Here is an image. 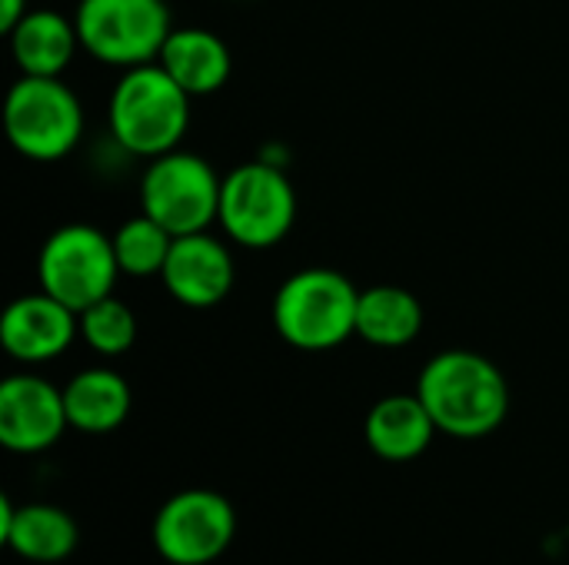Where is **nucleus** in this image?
I'll return each instance as SVG.
<instances>
[{"instance_id": "8", "label": "nucleus", "mask_w": 569, "mask_h": 565, "mask_svg": "<svg viewBox=\"0 0 569 565\" xmlns=\"http://www.w3.org/2000/svg\"><path fill=\"white\" fill-rule=\"evenodd\" d=\"M120 276V263L113 253V236L100 233L90 223H67L53 230L37 256L40 290L83 313L97 300L110 296Z\"/></svg>"}, {"instance_id": "15", "label": "nucleus", "mask_w": 569, "mask_h": 565, "mask_svg": "<svg viewBox=\"0 0 569 565\" xmlns=\"http://www.w3.org/2000/svg\"><path fill=\"white\" fill-rule=\"evenodd\" d=\"M157 63L190 93L207 97L217 93L233 70L227 43L203 27H173Z\"/></svg>"}, {"instance_id": "16", "label": "nucleus", "mask_w": 569, "mask_h": 565, "mask_svg": "<svg viewBox=\"0 0 569 565\" xmlns=\"http://www.w3.org/2000/svg\"><path fill=\"white\" fill-rule=\"evenodd\" d=\"M63 406L73 430L103 436L123 426L133 406V393L117 370L90 366L63 386Z\"/></svg>"}, {"instance_id": "13", "label": "nucleus", "mask_w": 569, "mask_h": 565, "mask_svg": "<svg viewBox=\"0 0 569 565\" xmlns=\"http://www.w3.org/2000/svg\"><path fill=\"white\" fill-rule=\"evenodd\" d=\"M0 539L27 563H63L73 556L80 529L60 506H13L10 496H0Z\"/></svg>"}, {"instance_id": "4", "label": "nucleus", "mask_w": 569, "mask_h": 565, "mask_svg": "<svg viewBox=\"0 0 569 565\" xmlns=\"http://www.w3.org/2000/svg\"><path fill=\"white\" fill-rule=\"evenodd\" d=\"M217 223L243 250L277 246L297 223V190L283 167L263 157L233 167L220 186Z\"/></svg>"}, {"instance_id": "5", "label": "nucleus", "mask_w": 569, "mask_h": 565, "mask_svg": "<svg viewBox=\"0 0 569 565\" xmlns=\"http://www.w3.org/2000/svg\"><path fill=\"white\" fill-rule=\"evenodd\" d=\"M10 147L37 163L63 160L83 137V103L60 77H20L3 103Z\"/></svg>"}, {"instance_id": "19", "label": "nucleus", "mask_w": 569, "mask_h": 565, "mask_svg": "<svg viewBox=\"0 0 569 565\" xmlns=\"http://www.w3.org/2000/svg\"><path fill=\"white\" fill-rule=\"evenodd\" d=\"M170 246H173V233H167L147 213L127 220L113 233V253H117L120 273H127L133 280L160 276L163 273V263L170 256Z\"/></svg>"}, {"instance_id": "18", "label": "nucleus", "mask_w": 569, "mask_h": 565, "mask_svg": "<svg viewBox=\"0 0 569 565\" xmlns=\"http://www.w3.org/2000/svg\"><path fill=\"white\" fill-rule=\"evenodd\" d=\"M423 330V306L403 286H370L360 290L357 303V336L380 350H400L413 343Z\"/></svg>"}, {"instance_id": "11", "label": "nucleus", "mask_w": 569, "mask_h": 565, "mask_svg": "<svg viewBox=\"0 0 569 565\" xmlns=\"http://www.w3.org/2000/svg\"><path fill=\"white\" fill-rule=\"evenodd\" d=\"M160 280L180 306L210 310L223 303L233 290V253L223 240L210 236V230L173 236Z\"/></svg>"}, {"instance_id": "9", "label": "nucleus", "mask_w": 569, "mask_h": 565, "mask_svg": "<svg viewBox=\"0 0 569 565\" xmlns=\"http://www.w3.org/2000/svg\"><path fill=\"white\" fill-rule=\"evenodd\" d=\"M153 549L170 565H210L237 536L233 503L213 490H183L153 516Z\"/></svg>"}, {"instance_id": "21", "label": "nucleus", "mask_w": 569, "mask_h": 565, "mask_svg": "<svg viewBox=\"0 0 569 565\" xmlns=\"http://www.w3.org/2000/svg\"><path fill=\"white\" fill-rule=\"evenodd\" d=\"M27 0H0V30L10 33L23 17H27Z\"/></svg>"}, {"instance_id": "1", "label": "nucleus", "mask_w": 569, "mask_h": 565, "mask_svg": "<svg viewBox=\"0 0 569 565\" xmlns=\"http://www.w3.org/2000/svg\"><path fill=\"white\" fill-rule=\"evenodd\" d=\"M417 396L437 430L453 440H480L503 426L510 413V383L500 366L473 350L437 353L417 380Z\"/></svg>"}, {"instance_id": "2", "label": "nucleus", "mask_w": 569, "mask_h": 565, "mask_svg": "<svg viewBox=\"0 0 569 565\" xmlns=\"http://www.w3.org/2000/svg\"><path fill=\"white\" fill-rule=\"evenodd\" d=\"M190 100L157 60L123 70L107 107L113 143L147 160L177 150L190 127Z\"/></svg>"}, {"instance_id": "14", "label": "nucleus", "mask_w": 569, "mask_h": 565, "mask_svg": "<svg viewBox=\"0 0 569 565\" xmlns=\"http://www.w3.org/2000/svg\"><path fill=\"white\" fill-rule=\"evenodd\" d=\"M437 423L417 393H393L373 403L363 420L367 446L387 463H410L423 456L437 436Z\"/></svg>"}, {"instance_id": "6", "label": "nucleus", "mask_w": 569, "mask_h": 565, "mask_svg": "<svg viewBox=\"0 0 569 565\" xmlns=\"http://www.w3.org/2000/svg\"><path fill=\"white\" fill-rule=\"evenodd\" d=\"M223 176L210 160L187 150L153 157L140 176V210L157 220L167 233L187 236L203 233L220 216Z\"/></svg>"}, {"instance_id": "12", "label": "nucleus", "mask_w": 569, "mask_h": 565, "mask_svg": "<svg viewBox=\"0 0 569 565\" xmlns=\"http://www.w3.org/2000/svg\"><path fill=\"white\" fill-rule=\"evenodd\" d=\"M80 333V313L53 300L50 293L17 296L0 320V343L17 363H50Z\"/></svg>"}, {"instance_id": "3", "label": "nucleus", "mask_w": 569, "mask_h": 565, "mask_svg": "<svg viewBox=\"0 0 569 565\" xmlns=\"http://www.w3.org/2000/svg\"><path fill=\"white\" fill-rule=\"evenodd\" d=\"M357 303L360 290L340 270L307 266L280 283L273 296V326L293 350H337L357 336Z\"/></svg>"}, {"instance_id": "7", "label": "nucleus", "mask_w": 569, "mask_h": 565, "mask_svg": "<svg viewBox=\"0 0 569 565\" xmlns=\"http://www.w3.org/2000/svg\"><path fill=\"white\" fill-rule=\"evenodd\" d=\"M73 23L80 50L120 70L153 63L173 30L163 0H80Z\"/></svg>"}, {"instance_id": "10", "label": "nucleus", "mask_w": 569, "mask_h": 565, "mask_svg": "<svg viewBox=\"0 0 569 565\" xmlns=\"http://www.w3.org/2000/svg\"><path fill=\"white\" fill-rule=\"evenodd\" d=\"M70 426L63 390L43 376L17 373L0 383V443L10 453H43Z\"/></svg>"}, {"instance_id": "20", "label": "nucleus", "mask_w": 569, "mask_h": 565, "mask_svg": "<svg viewBox=\"0 0 569 565\" xmlns=\"http://www.w3.org/2000/svg\"><path fill=\"white\" fill-rule=\"evenodd\" d=\"M80 336L97 356H123L137 343V313L110 293L80 313Z\"/></svg>"}, {"instance_id": "17", "label": "nucleus", "mask_w": 569, "mask_h": 565, "mask_svg": "<svg viewBox=\"0 0 569 565\" xmlns=\"http://www.w3.org/2000/svg\"><path fill=\"white\" fill-rule=\"evenodd\" d=\"M7 37L23 77H60L80 47L77 23L53 10H30Z\"/></svg>"}]
</instances>
